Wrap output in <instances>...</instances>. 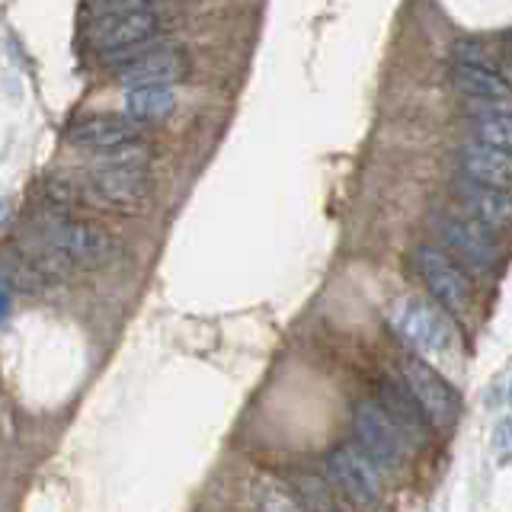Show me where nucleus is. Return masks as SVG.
Here are the masks:
<instances>
[{"label":"nucleus","instance_id":"obj_2","mask_svg":"<svg viewBox=\"0 0 512 512\" xmlns=\"http://www.w3.org/2000/svg\"><path fill=\"white\" fill-rule=\"evenodd\" d=\"M164 26H167V16L160 13V7L106 13V16H96L93 20L90 45L112 64V68H116L119 61L144 52V48H151L160 39Z\"/></svg>","mask_w":512,"mask_h":512},{"label":"nucleus","instance_id":"obj_9","mask_svg":"<svg viewBox=\"0 0 512 512\" xmlns=\"http://www.w3.org/2000/svg\"><path fill=\"white\" fill-rule=\"evenodd\" d=\"M68 144L77 151H93V154H112V151H125L141 144V125L132 116H87L71 125Z\"/></svg>","mask_w":512,"mask_h":512},{"label":"nucleus","instance_id":"obj_13","mask_svg":"<svg viewBox=\"0 0 512 512\" xmlns=\"http://www.w3.org/2000/svg\"><path fill=\"white\" fill-rule=\"evenodd\" d=\"M381 410L391 416V423L400 429V436L413 439L416 445H423L429 436V420L426 413L420 410V404L413 400V394L407 391V384L397 381H384L381 384Z\"/></svg>","mask_w":512,"mask_h":512},{"label":"nucleus","instance_id":"obj_5","mask_svg":"<svg viewBox=\"0 0 512 512\" xmlns=\"http://www.w3.org/2000/svg\"><path fill=\"white\" fill-rule=\"evenodd\" d=\"M394 333L416 352H445L452 346V324L436 304L420 298H404L391 311Z\"/></svg>","mask_w":512,"mask_h":512},{"label":"nucleus","instance_id":"obj_10","mask_svg":"<svg viewBox=\"0 0 512 512\" xmlns=\"http://www.w3.org/2000/svg\"><path fill=\"white\" fill-rule=\"evenodd\" d=\"M327 471L336 484H340V490L352 496L359 506H375L381 500L378 464L368 458L362 448H352V445L333 448L327 458Z\"/></svg>","mask_w":512,"mask_h":512},{"label":"nucleus","instance_id":"obj_12","mask_svg":"<svg viewBox=\"0 0 512 512\" xmlns=\"http://www.w3.org/2000/svg\"><path fill=\"white\" fill-rule=\"evenodd\" d=\"M458 199L464 202V208L477 218L480 228L487 231H506L512 228V189L503 186H487L461 176L455 183Z\"/></svg>","mask_w":512,"mask_h":512},{"label":"nucleus","instance_id":"obj_16","mask_svg":"<svg viewBox=\"0 0 512 512\" xmlns=\"http://www.w3.org/2000/svg\"><path fill=\"white\" fill-rule=\"evenodd\" d=\"M176 106L173 84H135L125 93V112L138 122H154L170 116Z\"/></svg>","mask_w":512,"mask_h":512},{"label":"nucleus","instance_id":"obj_17","mask_svg":"<svg viewBox=\"0 0 512 512\" xmlns=\"http://www.w3.org/2000/svg\"><path fill=\"white\" fill-rule=\"evenodd\" d=\"M471 135L480 144H490V148H500V151L512 154V112H503V109L474 112Z\"/></svg>","mask_w":512,"mask_h":512},{"label":"nucleus","instance_id":"obj_1","mask_svg":"<svg viewBox=\"0 0 512 512\" xmlns=\"http://www.w3.org/2000/svg\"><path fill=\"white\" fill-rule=\"evenodd\" d=\"M144 164H148V148L144 144L103 154V164H96L84 173L80 189H84L87 199H96L109 208H138L144 205L151 189Z\"/></svg>","mask_w":512,"mask_h":512},{"label":"nucleus","instance_id":"obj_6","mask_svg":"<svg viewBox=\"0 0 512 512\" xmlns=\"http://www.w3.org/2000/svg\"><path fill=\"white\" fill-rule=\"evenodd\" d=\"M352 429H356L362 452L381 468L397 471L407 461V439L400 436V429L381 410L378 400H362L356 413H352Z\"/></svg>","mask_w":512,"mask_h":512},{"label":"nucleus","instance_id":"obj_14","mask_svg":"<svg viewBox=\"0 0 512 512\" xmlns=\"http://www.w3.org/2000/svg\"><path fill=\"white\" fill-rule=\"evenodd\" d=\"M458 164L468 180L487 183V186H503L512 189V154L490 148V144L471 141L468 148L458 154Z\"/></svg>","mask_w":512,"mask_h":512},{"label":"nucleus","instance_id":"obj_22","mask_svg":"<svg viewBox=\"0 0 512 512\" xmlns=\"http://www.w3.org/2000/svg\"><path fill=\"white\" fill-rule=\"evenodd\" d=\"M509 407H512V381H509Z\"/></svg>","mask_w":512,"mask_h":512},{"label":"nucleus","instance_id":"obj_20","mask_svg":"<svg viewBox=\"0 0 512 512\" xmlns=\"http://www.w3.org/2000/svg\"><path fill=\"white\" fill-rule=\"evenodd\" d=\"M10 314V282L0 276V320Z\"/></svg>","mask_w":512,"mask_h":512},{"label":"nucleus","instance_id":"obj_4","mask_svg":"<svg viewBox=\"0 0 512 512\" xmlns=\"http://www.w3.org/2000/svg\"><path fill=\"white\" fill-rule=\"evenodd\" d=\"M413 260H416V272L423 276L429 295L436 298L439 308H445L448 314H464L471 308V298H474L471 279L455 256H448L445 250L432 244H420L413 253Z\"/></svg>","mask_w":512,"mask_h":512},{"label":"nucleus","instance_id":"obj_15","mask_svg":"<svg viewBox=\"0 0 512 512\" xmlns=\"http://www.w3.org/2000/svg\"><path fill=\"white\" fill-rule=\"evenodd\" d=\"M455 87L471 96V100H484V103H506L512 96V87L506 84V77L496 68H480V64H458L452 71Z\"/></svg>","mask_w":512,"mask_h":512},{"label":"nucleus","instance_id":"obj_21","mask_svg":"<svg viewBox=\"0 0 512 512\" xmlns=\"http://www.w3.org/2000/svg\"><path fill=\"white\" fill-rule=\"evenodd\" d=\"M500 74H503V77H506V84H509V87H512V64H509V68H506V71H500Z\"/></svg>","mask_w":512,"mask_h":512},{"label":"nucleus","instance_id":"obj_7","mask_svg":"<svg viewBox=\"0 0 512 512\" xmlns=\"http://www.w3.org/2000/svg\"><path fill=\"white\" fill-rule=\"evenodd\" d=\"M400 375H404L407 391L413 394V400L420 404V410L426 413V420L432 426H452L458 420L461 400L452 384H448L436 368L416 356H407L400 362Z\"/></svg>","mask_w":512,"mask_h":512},{"label":"nucleus","instance_id":"obj_11","mask_svg":"<svg viewBox=\"0 0 512 512\" xmlns=\"http://www.w3.org/2000/svg\"><path fill=\"white\" fill-rule=\"evenodd\" d=\"M186 74H189V55L176 45H170V48L151 45V48H144V52L116 64V77L125 87L176 84V80H183Z\"/></svg>","mask_w":512,"mask_h":512},{"label":"nucleus","instance_id":"obj_8","mask_svg":"<svg viewBox=\"0 0 512 512\" xmlns=\"http://www.w3.org/2000/svg\"><path fill=\"white\" fill-rule=\"evenodd\" d=\"M436 231L442 237V244L448 247L445 253L455 256L464 269L487 272L496 263V256H500L490 231L480 228L477 221H468L461 215H436Z\"/></svg>","mask_w":512,"mask_h":512},{"label":"nucleus","instance_id":"obj_19","mask_svg":"<svg viewBox=\"0 0 512 512\" xmlns=\"http://www.w3.org/2000/svg\"><path fill=\"white\" fill-rule=\"evenodd\" d=\"M263 512H301L295 500H288L285 493H269L266 503H263Z\"/></svg>","mask_w":512,"mask_h":512},{"label":"nucleus","instance_id":"obj_18","mask_svg":"<svg viewBox=\"0 0 512 512\" xmlns=\"http://www.w3.org/2000/svg\"><path fill=\"white\" fill-rule=\"evenodd\" d=\"M164 0H93V16L106 13H128V10H154Z\"/></svg>","mask_w":512,"mask_h":512},{"label":"nucleus","instance_id":"obj_3","mask_svg":"<svg viewBox=\"0 0 512 512\" xmlns=\"http://www.w3.org/2000/svg\"><path fill=\"white\" fill-rule=\"evenodd\" d=\"M32 228H36L74 269L77 266H100L112 256V237L100 228V224L84 221L77 215H58V212H48L45 208L42 221H36Z\"/></svg>","mask_w":512,"mask_h":512}]
</instances>
